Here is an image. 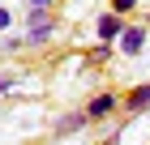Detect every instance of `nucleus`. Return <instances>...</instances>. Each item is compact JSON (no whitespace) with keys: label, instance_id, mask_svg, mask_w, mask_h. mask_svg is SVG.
<instances>
[{"label":"nucleus","instance_id":"nucleus-1","mask_svg":"<svg viewBox=\"0 0 150 145\" xmlns=\"http://www.w3.org/2000/svg\"><path fill=\"white\" fill-rule=\"evenodd\" d=\"M56 30V22L47 17V9H30V22H26V43H47V34Z\"/></svg>","mask_w":150,"mask_h":145},{"label":"nucleus","instance_id":"nucleus-2","mask_svg":"<svg viewBox=\"0 0 150 145\" xmlns=\"http://www.w3.org/2000/svg\"><path fill=\"white\" fill-rule=\"evenodd\" d=\"M142 47H146V30H142V26H125L120 51H125V56H142Z\"/></svg>","mask_w":150,"mask_h":145},{"label":"nucleus","instance_id":"nucleus-3","mask_svg":"<svg viewBox=\"0 0 150 145\" xmlns=\"http://www.w3.org/2000/svg\"><path fill=\"white\" fill-rule=\"evenodd\" d=\"M112 111H116V94H107V90H103V94H94V98L86 102V115H90V120H107Z\"/></svg>","mask_w":150,"mask_h":145},{"label":"nucleus","instance_id":"nucleus-4","mask_svg":"<svg viewBox=\"0 0 150 145\" xmlns=\"http://www.w3.org/2000/svg\"><path fill=\"white\" fill-rule=\"evenodd\" d=\"M94 30H99V39H120L125 34V22H120V13H103Z\"/></svg>","mask_w":150,"mask_h":145},{"label":"nucleus","instance_id":"nucleus-5","mask_svg":"<svg viewBox=\"0 0 150 145\" xmlns=\"http://www.w3.org/2000/svg\"><path fill=\"white\" fill-rule=\"evenodd\" d=\"M81 124H90V115H86V111H73V115H60V120H56V132H60V137H64V132H77Z\"/></svg>","mask_w":150,"mask_h":145},{"label":"nucleus","instance_id":"nucleus-6","mask_svg":"<svg viewBox=\"0 0 150 145\" xmlns=\"http://www.w3.org/2000/svg\"><path fill=\"white\" fill-rule=\"evenodd\" d=\"M150 107V81L146 85H133V94H129V111L137 115V111H146Z\"/></svg>","mask_w":150,"mask_h":145},{"label":"nucleus","instance_id":"nucleus-7","mask_svg":"<svg viewBox=\"0 0 150 145\" xmlns=\"http://www.w3.org/2000/svg\"><path fill=\"white\" fill-rule=\"evenodd\" d=\"M133 9H137V0H112V13H120V17L133 13Z\"/></svg>","mask_w":150,"mask_h":145},{"label":"nucleus","instance_id":"nucleus-8","mask_svg":"<svg viewBox=\"0 0 150 145\" xmlns=\"http://www.w3.org/2000/svg\"><path fill=\"white\" fill-rule=\"evenodd\" d=\"M47 4H52V0H30V9H47Z\"/></svg>","mask_w":150,"mask_h":145},{"label":"nucleus","instance_id":"nucleus-9","mask_svg":"<svg viewBox=\"0 0 150 145\" xmlns=\"http://www.w3.org/2000/svg\"><path fill=\"white\" fill-rule=\"evenodd\" d=\"M4 26H9V9H0V30H4Z\"/></svg>","mask_w":150,"mask_h":145}]
</instances>
